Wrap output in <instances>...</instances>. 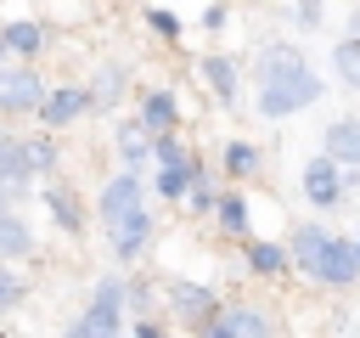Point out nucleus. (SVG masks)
<instances>
[{"label":"nucleus","mask_w":360,"mask_h":338,"mask_svg":"<svg viewBox=\"0 0 360 338\" xmlns=\"http://www.w3.org/2000/svg\"><path fill=\"white\" fill-rule=\"evenodd\" d=\"M321 90H326V84H321L309 68H298V73H287V79H264V84H259V113H264V118H287V113L309 107Z\"/></svg>","instance_id":"nucleus-1"},{"label":"nucleus","mask_w":360,"mask_h":338,"mask_svg":"<svg viewBox=\"0 0 360 338\" xmlns=\"http://www.w3.org/2000/svg\"><path fill=\"white\" fill-rule=\"evenodd\" d=\"M124 282L118 276H107L101 287H96V299H90V310L73 321V332L79 338H112V332H124Z\"/></svg>","instance_id":"nucleus-2"},{"label":"nucleus","mask_w":360,"mask_h":338,"mask_svg":"<svg viewBox=\"0 0 360 338\" xmlns=\"http://www.w3.org/2000/svg\"><path fill=\"white\" fill-rule=\"evenodd\" d=\"M39 101H45V79L34 68L0 62V113H39Z\"/></svg>","instance_id":"nucleus-3"},{"label":"nucleus","mask_w":360,"mask_h":338,"mask_svg":"<svg viewBox=\"0 0 360 338\" xmlns=\"http://www.w3.org/2000/svg\"><path fill=\"white\" fill-rule=\"evenodd\" d=\"M96 107V96L84 90V84H56V90H45V101H39V118H45V130H68L79 113H90Z\"/></svg>","instance_id":"nucleus-4"},{"label":"nucleus","mask_w":360,"mask_h":338,"mask_svg":"<svg viewBox=\"0 0 360 338\" xmlns=\"http://www.w3.org/2000/svg\"><path fill=\"white\" fill-rule=\"evenodd\" d=\"M146 237H152V214H146V208H129V214L107 220V242H112L118 259H135V254L146 248Z\"/></svg>","instance_id":"nucleus-5"},{"label":"nucleus","mask_w":360,"mask_h":338,"mask_svg":"<svg viewBox=\"0 0 360 338\" xmlns=\"http://www.w3.org/2000/svg\"><path fill=\"white\" fill-rule=\"evenodd\" d=\"M354 276H360V248L343 242V237H332L326 254H321V265H315V282H326V287H349Z\"/></svg>","instance_id":"nucleus-6"},{"label":"nucleus","mask_w":360,"mask_h":338,"mask_svg":"<svg viewBox=\"0 0 360 338\" xmlns=\"http://www.w3.org/2000/svg\"><path fill=\"white\" fill-rule=\"evenodd\" d=\"M343 186H349V180L338 175V158H332V152L304 169V192H309V203H321V208H332V203L343 197Z\"/></svg>","instance_id":"nucleus-7"},{"label":"nucleus","mask_w":360,"mask_h":338,"mask_svg":"<svg viewBox=\"0 0 360 338\" xmlns=\"http://www.w3.org/2000/svg\"><path fill=\"white\" fill-rule=\"evenodd\" d=\"M208 332H214V338H259V332H270V321H264L253 304H236V310H219V315L208 321Z\"/></svg>","instance_id":"nucleus-8"},{"label":"nucleus","mask_w":360,"mask_h":338,"mask_svg":"<svg viewBox=\"0 0 360 338\" xmlns=\"http://www.w3.org/2000/svg\"><path fill=\"white\" fill-rule=\"evenodd\" d=\"M129 208H141V175H112L101 186V220H118Z\"/></svg>","instance_id":"nucleus-9"},{"label":"nucleus","mask_w":360,"mask_h":338,"mask_svg":"<svg viewBox=\"0 0 360 338\" xmlns=\"http://www.w3.org/2000/svg\"><path fill=\"white\" fill-rule=\"evenodd\" d=\"M169 304H174L180 315H191V321H214V293L197 287V282H174V287H169Z\"/></svg>","instance_id":"nucleus-10"},{"label":"nucleus","mask_w":360,"mask_h":338,"mask_svg":"<svg viewBox=\"0 0 360 338\" xmlns=\"http://www.w3.org/2000/svg\"><path fill=\"white\" fill-rule=\"evenodd\" d=\"M326 242H332V237H326L321 225H298V231H292V265L315 276V265H321V254H326Z\"/></svg>","instance_id":"nucleus-11"},{"label":"nucleus","mask_w":360,"mask_h":338,"mask_svg":"<svg viewBox=\"0 0 360 338\" xmlns=\"http://www.w3.org/2000/svg\"><path fill=\"white\" fill-rule=\"evenodd\" d=\"M326 152H332L338 163H360V118L326 124Z\"/></svg>","instance_id":"nucleus-12"},{"label":"nucleus","mask_w":360,"mask_h":338,"mask_svg":"<svg viewBox=\"0 0 360 338\" xmlns=\"http://www.w3.org/2000/svg\"><path fill=\"white\" fill-rule=\"evenodd\" d=\"M152 146H158V135L146 130V118L118 124V152H124V163H146V158H152Z\"/></svg>","instance_id":"nucleus-13"},{"label":"nucleus","mask_w":360,"mask_h":338,"mask_svg":"<svg viewBox=\"0 0 360 338\" xmlns=\"http://www.w3.org/2000/svg\"><path fill=\"white\" fill-rule=\"evenodd\" d=\"M28 175H34V163H28V146H22V141H11V135L0 130V180H6V186H22Z\"/></svg>","instance_id":"nucleus-14"},{"label":"nucleus","mask_w":360,"mask_h":338,"mask_svg":"<svg viewBox=\"0 0 360 338\" xmlns=\"http://www.w3.org/2000/svg\"><path fill=\"white\" fill-rule=\"evenodd\" d=\"M202 79H208V90L231 107L236 101V62L231 56H202Z\"/></svg>","instance_id":"nucleus-15"},{"label":"nucleus","mask_w":360,"mask_h":338,"mask_svg":"<svg viewBox=\"0 0 360 338\" xmlns=\"http://www.w3.org/2000/svg\"><path fill=\"white\" fill-rule=\"evenodd\" d=\"M191 186H197V163H191V158L158 163V192H163V197H180V192H191Z\"/></svg>","instance_id":"nucleus-16"},{"label":"nucleus","mask_w":360,"mask_h":338,"mask_svg":"<svg viewBox=\"0 0 360 338\" xmlns=\"http://www.w3.org/2000/svg\"><path fill=\"white\" fill-rule=\"evenodd\" d=\"M298 68H304L298 45H270V51L259 56V84H264V79H287V73H298Z\"/></svg>","instance_id":"nucleus-17"},{"label":"nucleus","mask_w":360,"mask_h":338,"mask_svg":"<svg viewBox=\"0 0 360 338\" xmlns=\"http://www.w3.org/2000/svg\"><path fill=\"white\" fill-rule=\"evenodd\" d=\"M141 118H146L152 135H169V130H174V96H169V90H152V96L141 101Z\"/></svg>","instance_id":"nucleus-18"},{"label":"nucleus","mask_w":360,"mask_h":338,"mask_svg":"<svg viewBox=\"0 0 360 338\" xmlns=\"http://www.w3.org/2000/svg\"><path fill=\"white\" fill-rule=\"evenodd\" d=\"M45 208L56 214V225H62V231H79V225H84L79 197H73V192H62V186H45Z\"/></svg>","instance_id":"nucleus-19"},{"label":"nucleus","mask_w":360,"mask_h":338,"mask_svg":"<svg viewBox=\"0 0 360 338\" xmlns=\"http://www.w3.org/2000/svg\"><path fill=\"white\" fill-rule=\"evenodd\" d=\"M28 248H34L28 225H22V220H17L11 208H6V214H0V259H22Z\"/></svg>","instance_id":"nucleus-20"},{"label":"nucleus","mask_w":360,"mask_h":338,"mask_svg":"<svg viewBox=\"0 0 360 338\" xmlns=\"http://www.w3.org/2000/svg\"><path fill=\"white\" fill-rule=\"evenodd\" d=\"M0 39H6L17 56H34V51L45 45V28H39V23H6V28H0Z\"/></svg>","instance_id":"nucleus-21"},{"label":"nucleus","mask_w":360,"mask_h":338,"mask_svg":"<svg viewBox=\"0 0 360 338\" xmlns=\"http://www.w3.org/2000/svg\"><path fill=\"white\" fill-rule=\"evenodd\" d=\"M281 265H287V248H276V242H248V270L276 276Z\"/></svg>","instance_id":"nucleus-22"},{"label":"nucleus","mask_w":360,"mask_h":338,"mask_svg":"<svg viewBox=\"0 0 360 338\" xmlns=\"http://www.w3.org/2000/svg\"><path fill=\"white\" fill-rule=\"evenodd\" d=\"M332 68H338V79H343V84H354V90H360V39L332 45Z\"/></svg>","instance_id":"nucleus-23"},{"label":"nucleus","mask_w":360,"mask_h":338,"mask_svg":"<svg viewBox=\"0 0 360 338\" xmlns=\"http://www.w3.org/2000/svg\"><path fill=\"white\" fill-rule=\"evenodd\" d=\"M214 214H219V225H225L231 237H242V231H248V203H242L236 192H231V197H219V203H214Z\"/></svg>","instance_id":"nucleus-24"},{"label":"nucleus","mask_w":360,"mask_h":338,"mask_svg":"<svg viewBox=\"0 0 360 338\" xmlns=\"http://www.w3.org/2000/svg\"><path fill=\"white\" fill-rule=\"evenodd\" d=\"M225 169H231V175H253V169H259V152H253L248 141H231V146H225Z\"/></svg>","instance_id":"nucleus-25"},{"label":"nucleus","mask_w":360,"mask_h":338,"mask_svg":"<svg viewBox=\"0 0 360 338\" xmlns=\"http://www.w3.org/2000/svg\"><path fill=\"white\" fill-rule=\"evenodd\" d=\"M90 96H96V107H107V101H118V96H124V73H118V68H107V73L96 79V90H90Z\"/></svg>","instance_id":"nucleus-26"},{"label":"nucleus","mask_w":360,"mask_h":338,"mask_svg":"<svg viewBox=\"0 0 360 338\" xmlns=\"http://www.w3.org/2000/svg\"><path fill=\"white\" fill-rule=\"evenodd\" d=\"M28 146V163H34V175H45L51 163H56V146H51V135H39V141H22Z\"/></svg>","instance_id":"nucleus-27"},{"label":"nucleus","mask_w":360,"mask_h":338,"mask_svg":"<svg viewBox=\"0 0 360 338\" xmlns=\"http://www.w3.org/2000/svg\"><path fill=\"white\" fill-rule=\"evenodd\" d=\"M17 299H22V282H17V276H11V265L0 259V310H11Z\"/></svg>","instance_id":"nucleus-28"},{"label":"nucleus","mask_w":360,"mask_h":338,"mask_svg":"<svg viewBox=\"0 0 360 338\" xmlns=\"http://www.w3.org/2000/svg\"><path fill=\"white\" fill-rule=\"evenodd\" d=\"M152 28H158V34H169V39H174V34H180V23H174V17H169V11H152Z\"/></svg>","instance_id":"nucleus-29"},{"label":"nucleus","mask_w":360,"mask_h":338,"mask_svg":"<svg viewBox=\"0 0 360 338\" xmlns=\"http://www.w3.org/2000/svg\"><path fill=\"white\" fill-rule=\"evenodd\" d=\"M6 51H11V45H6V39H0V62H6Z\"/></svg>","instance_id":"nucleus-30"},{"label":"nucleus","mask_w":360,"mask_h":338,"mask_svg":"<svg viewBox=\"0 0 360 338\" xmlns=\"http://www.w3.org/2000/svg\"><path fill=\"white\" fill-rule=\"evenodd\" d=\"M354 39H360V17H354Z\"/></svg>","instance_id":"nucleus-31"},{"label":"nucleus","mask_w":360,"mask_h":338,"mask_svg":"<svg viewBox=\"0 0 360 338\" xmlns=\"http://www.w3.org/2000/svg\"><path fill=\"white\" fill-rule=\"evenodd\" d=\"M0 214H6V203H0Z\"/></svg>","instance_id":"nucleus-32"},{"label":"nucleus","mask_w":360,"mask_h":338,"mask_svg":"<svg viewBox=\"0 0 360 338\" xmlns=\"http://www.w3.org/2000/svg\"><path fill=\"white\" fill-rule=\"evenodd\" d=\"M354 248H360V242H354Z\"/></svg>","instance_id":"nucleus-33"}]
</instances>
